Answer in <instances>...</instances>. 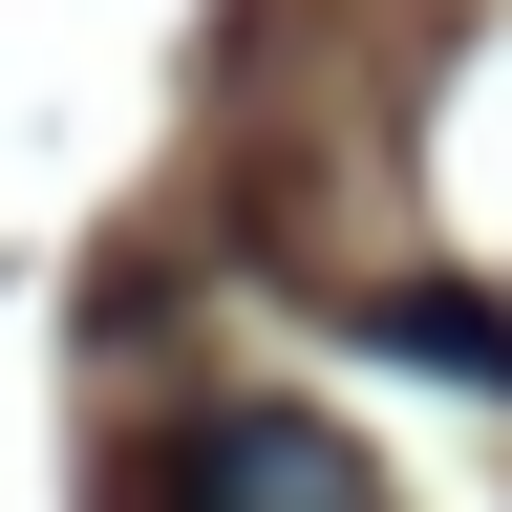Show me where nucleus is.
Returning a JSON list of instances; mask_svg holds the SVG:
<instances>
[{
	"instance_id": "f03ea898",
	"label": "nucleus",
	"mask_w": 512,
	"mask_h": 512,
	"mask_svg": "<svg viewBox=\"0 0 512 512\" xmlns=\"http://www.w3.org/2000/svg\"><path fill=\"white\" fill-rule=\"evenodd\" d=\"M384 342L448 363V384H512V320H491V299H384Z\"/></svg>"
},
{
	"instance_id": "f257e3e1",
	"label": "nucleus",
	"mask_w": 512,
	"mask_h": 512,
	"mask_svg": "<svg viewBox=\"0 0 512 512\" xmlns=\"http://www.w3.org/2000/svg\"><path fill=\"white\" fill-rule=\"evenodd\" d=\"M150 512H384V470H363L320 406H192Z\"/></svg>"
}]
</instances>
